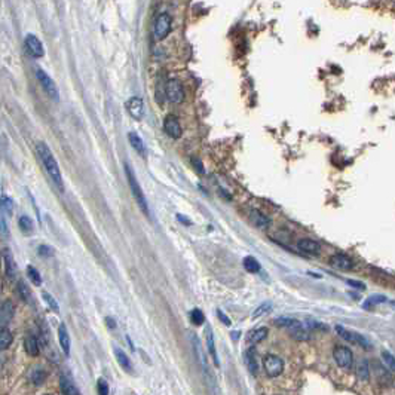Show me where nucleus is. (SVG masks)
<instances>
[{
    "label": "nucleus",
    "instance_id": "nucleus-1",
    "mask_svg": "<svg viewBox=\"0 0 395 395\" xmlns=\"http://www.w3.org/2000/svg\"><path fill=\"white\" fill-rule=\"evenodd\" d=\"M37 155L43 163V168H45V171L48 173L49 179L52 180V183L58 187V190H64V183H63V176H61V171H60V165L58 162H56V159L54 158L51 149L45 144V143H39L37 147Z\"/></svg>",
    "mask_w": 395,
    "mask_h": 395
},
{
    "label": "nucleus",
    "instance_id": "nucleus-2",
    "mask_svg": "<svg viewBox=\"0 0 395 395\" xmlns=\"http://www.w3.org/2000/svg\"><path fill=\"white\" fill-rule=\"evenodd\" d=\"M125 173H126V179H128V184L131 187V193L134 196V199L138 205V208L141 210V213H143L144 215H150V210H149V204H147V199H146V196H144V192L143 189H141L135 174L132 173V169L128 163H125Z\"/></svg>",
    "mask_w": 395,
    "mask_h": 395
},
{
    "label": "nucleus",
    "instance_id": "nucleus-3",
    "mask_svg": "<svg viewBox=\"0 0 395 395\" xmlns=\"http://www.w3.org/2000/svg\"><path fill=\"white\" fill-rule=\"evenodd\" d=\"M275 324L279 327L288 328L290 334L296 339V341H307L309 339V330L297 320L293 318H278L275 320Z\"/></svg>",
    "mask_w": 395,
    "mask_h": 395
},
{
    "label": "nucleus",
    "instance_id": "nucleus-4",
    "mask_svg": "<svg viewBox=\"0 0 395 395\" xmlns=\"http://www.w3.org/2000/svg\"><path fill=\"white\" fill-rule=\"evenodd\" d=\"M35 73H36V77H37V80H39V83H40L42 90L48 94V97H51V98L55 100V101H58V98H60V95H58V88H56V85H55V82L52 80V77H51L45 70H42L40 67H37Z\"/></svg>",
    "mask_w": 395,
    "mask_h": 395
},
{
    "label": "nucleus",
    "instance_id": "nucleus-5",
    "mask_svg": "<svg viewBox=\"0 0 395 395\" xmlns=\"http://www.w3.org/2000/svg\"><path fill=\"white\" fill-rule=\"evenodd\" d=\"M171 27H173V19H171V17H169V14H166V12L159 14L155 21V25H153L155 39L156 40L165 39L169 35V32H171Z\"/></svg>",
    "mask_w": 395,
    "mask_h": 395
},
{
    "label": "nucleus",
    "instance_id": "nucleus-6",
    "mask_svg": "<svg viewBox=\"0 0 395 395\" xmlns=\"http://www.w3.org/2000/svg\"><path fill=\"white\" fill-rule=\"evenodd\" d=\"M165 94H166L168 101H171L174 104H180L184 100V88L180 83V80H177V79L168 80L166 87H165Z\"/></svg>",
    "mask_w": 395,
    "mask_h": 395
},
{
    "label": "nucleus",
    "instance_id": "nucleus-7",
    "mask_svg": "<svg viewBox=\"0 0 395 395\" xmlns=\"http://www.w3.org/2000/svg\"><path fill=\"white\" fill-rule=\"evenodd\" d=\"M336 331L339 333V336H341L342 339H345V341H348L349 343L359 345V346H362L364 349H370V348H372L370 342L367 341V339H365L364 336H361V334H358V333H355V331H349V330L343 328L342 325H337V327H336Z\"/></svg>",
    "mask_w": 395,
    "mask_h": 395
},
{
    "label": "nucleus",
    "instance_id": "nucleus-8",
    "mask_svg": "<svg viewBox=\"0 0 395 395\" xmlns=\"http://www.w3.org/2000/svg\"><path fill=\"white\" fill-rule=\"evenodd\" d=\"M263 365H265V372L269 377H276L282 373V370H284V361L272 354L265 357Z\"/></svg>",
    "mask_w": 395,
    "mask_h": 395
},
{
    "label": "nucleus",
    "instance_id": "nucleus-9",
    "mask_svg": "<svg viewBox=\"0 0 395 395\" xmlns=\"http://www.w3.org/2000/svg\"><path fill=\"white\" fill-rule=\"evenodd\" d=\"M24 48H25L27 54L33 56V58H40V56L45 55L43 43L35 35H27V37L24 40Z\"/></svg>",
    "mask_w": 395,
    "mask_h": 395
},
{
    "label": "nucleus",
    "instance_id": "nucleus-10",
    "mask_svg": "<svg viewBox=\"0 0 395 395\" xmlns=\"http://www.w3.org/2000/svg\"><path fill=\"white\" fill-rule=\"evenodd\" d=\"M333 357L337 362V365H341L342 369H351L352 362H354V355L352 351L346 346H337L333 351Z\"/></svg>",
    "mask_w": 395,
    "mask_h": 395
},
{
    "label": "nucleus",
    "instance_id": "nucleus-11",
    "mask_svg": "<svg viewBox=\"0 0 395 395\" xmlns=\"http://www.w3.org/2000/svg\"><path fill=\"white\" fill-rule=\"evenodd\" d=\"M126 110L135 121H141L144 118V103L140 97H131L126 101Z\"/></svg>",
    "mask_w": 395,
    "mask_h": 395
},
{
    "label": "nucleus",
    "instance_id": "nucleus-12",
    "mask_svg": "<svg viewBox=\"0 0 395 395\" xmlns=\"http://www.w3.org/2000/svg\"><path fill=\"white\" fill-rule=\"evenodd\" d=\"M330 263L333 268L341 269V270H351L354 268V260L343 252L333 254V256L330 257Z\"/></svg>",
    "mask_w": 395,
    "mask_h": 395
},
{
    "label": "nucleus",
    "instance_id": "nucleus-13",
    "mask_svg": "<svg viewBox=\"0 0 395 395\" xmlns=\"http://www.w3.org/2000/svg\"><path fill=\"white\" fill-rule=\"evenodd\" d=\"M15 314V305L11 300H6L0 305V328H6V325L12 321Z\"/></svg>",
    "mask_w": 395,
    "mask_h": 395
},
{
    "label": "nucleus",
    "instance_id": "nucleus-14",
    "mask_svg": "<svg viewBox=\"0 0 395 395\" xmlns=\"http://www.w3.org/2000/svg\"><path fill=\"white\" fill-rule=\"evenodd\" d=\"M163 129H165L166 135L171 138H180L183 134L181 125L176 116H166V119L163 121Z\"/></svg>",
    "mask_w": 395,
    "mask_h": 395
},
{
    "label": "nucleus",
    "instance_id": "nucleus-15",
    "mask_svg": "<svg viewBox=\"0 0 395 395\" xmlns=\"http://www.w3.org/2000/svg\"><path fill=\"white\" fill-rule=\"evenodd\" d=\"M2 260H3V265H5V272L8 275V278L14 279L17 276V272H18V268H17V263L14 260V256L9 248H3L2 251Z\"/></svg>",
    "mask_w": 395,
    "mask_h": 395
},
{
    "label": "nucleus",
    "instance_id": "nucleus-16",
    "mask_svg": "<svg viewBox=\"0 0 395 395\" xmlns=\"http://www.w3.org/2000/svg\"><path fill=\"white\" fill-rule=\"evenodd\" d=\"M297 248L306 254H310V256H318L321 252V245L320 242L314 241V239H309V238H303L297 242Z\"/></svg>",
    "mask_w": 395,
    "mask_h": 395
},
{
    "label": "nucleus",
    "instance_id": "nucleus-17",
    "mask_svg": "<svg viewBox=\"0 0 395 395\" xmlns=\"http://www.w3.org/2000/svg\"><path fill=\"white\" fill-rule=\"evenodd\" d=\"M128 140H129V143H131V146H132V149L140 155V156H143V158H146V155H147V150H146V144H144V141L141 140V137L137 134V132H129L128 134Z\"/></svg>",
    "mask_w": 395,
    "mask_h": 395
},
{
    "label": "nucleus",
    "instance_id": "nucleus-18",
    "mask_svg": "<svg viewBox=\"0 0 395 395\" xmlns=\"http://www.w3.org/2000/svg\"><path fill=\"white\" fill-rule=\"evenodd\" d=\"M205 339H207V348H208V352L211 355V359L214 362L215 367H220V361L217 358V352H215V342H214V334H213V330L210 325H207L205 328Z\"/></svg>",
    "mask_w": 395,
    "mask_h": 395
},
{
    "label": "nucleus",
    "instance_id": "nucleus-19",
    "mask_svg": "<svg viewBox=\"0 0 395 395\" xmlns=\"http://www.w3.org/2000/svg\"><path fill=\"white\" fill-rule=\"evenodd\" d=\"M244 361H245V365H247V369L250 370V373L251 375H256L257 370H259V365H257V359H256V352H254L252 348H250V349L245 351Z\"/></svg>",
    "mask_w": 395,
    "mask_h": 395
},
{
    "label": "nucleus",
    "instance_id": "nucleus-20",
    "mask_svg": "<svg viewBox=\"0 0 395 395\" xmlns=\"http://www.w3.org/2000/svg\"><path fill=\"white\" fill-rule=\"evenodd\" d=\"M58 341H60V346L63 352L66 355H70V336H69L66 324H61L58 328Z\"/></svg>",
    "mask_w": 395,
    "mask_h": 395
},
{
    "label": "nucleus",
    "instance_id": "nucleus-21",
    "mask_svg": "<svg viewBox=\"0 0 395 395\" xmlns=\"http://www.w3.org/2000/svg\"><path fill=\"white\" fill-rule=\"evenodd\" d=\"M250 217H251L252 223L256 224L257 228H260V229H266V228H269V226H270V218L266 214H263V213H260L257 210H252L251 214H250Z\"/></svg>",
    "mask_w": 395,
    "mask_h": 395
},
{
    "label": "nucleus",
    "instance_id": "nucleus-22",
    "mask_svg": "<svg viewBox=\"0 0 395 395\" xmlns=\"http://www.w3.org/2000/svg\"><path fill=\"white\" fill-rule=\"evenodd\" d=\"M115 357H116V359H118V362H119V365L122 367V369H124L126 373L132 375V362H131V359L128 358V355H126L122 349L115 348Z\"/></svg>",
    "mask_w": 395,
    "mask_h": 395
},
{
    "label": "nucleus",
    "instance_id": "nucleus-23",
    "mask_svg": "<svg viewBox=\"0 0 395 395\" xmlns=\"http://www.w3.org/2000/svg\"><path fill=\"white\" fill-rule=\"evenodd\" d=\"M24 349L28 355H32V357H37L39 352H40V348H39V342H37V339L35 336H28L25 339V342H24Z\"/></svg>",
    "mask_w": 395,
    "mask_h": 395
},
{
    "label": "nucleus",
    "instance_id": "nucleus-24",
    "mask_svg": "<svg viewBox=\"0 0 395 395\" xmlns=\"http://www.w3.org/2000/svg\"><path fill=\"white\" fill-rule=\"evenodd\" d=\"M18 226H19V231L24 235H32L35 231V223L28 215H21L18 220Z\"/></svg>",
    "mask_w": 395,
    "mask_h": 395
},
{
    "label": "nucleus",
    "instance_id": "nucleus-25",
    "mask_svg": "<svg viewBox=\"0 0 395 395\" xmlns=\"http://www.w3.org/2000/svg\"><path fill=\"white\" fill-rule=\"evenodd\" d=\"M242 265H244V269L250 273H259L262 266L259 263V260L256 257H252V256H247L244 260H242Z\"/></svg>",
    "mask_w": 395,
    "mask_h": 395
},
{
    "label": "nucleus",
    "instance_id": "nucleus-26",
    "mask_svg": "<svg viewBox=\"0 0 395 395\" xmlns=\"http://www.w3.org/2000/svg\"><path fill=\"white\" fill-rule=\"evenodd\" d=\"M60 388H61V391H63V394L64 395H79V389L74 386V383L70 380V379H67L66 376H63L61 379H60Z\"/></svg>",
    "mask_w": 395,
    "mask_h": 395
},
{
    "label": "nucleus",
    "instance_id": "nucleus-27",
    "mask_svg": "<svg viewBox=\"0 0 395 395\" xmlns=\"http://www.w3.org/2000/svg\"><path fill=\"white\" fill-rule=\"evenodd\" d=\"M14 341V336L11 333V330L8 328H0V351H5L11 346Z\"/></svg>",
    "mask_w": 395,
    "mask_h": 395
},
{
    "label": "nucleus",
    "instance_id": "nucleus-28",
    "mask_svg": "<svg viewBox=\"0 0 395 395\" xmlns=\"http://www.w3.org/2000/svg\"><path fill=\"white\" fill-rule=\"evenodd\" d=\"M266 336H268V328H265V327L254 330V331H251L248 334V343H254V345H256V343L262 342L263 339H266Z\"/></svg>",
    "mask_w": 395,
    "mask_h": 395
},
{
    "label": "nucleus",
    "instance_id": "nucleus-29",
    "mask_svg": "<svg viewBox=\"0 0 395 395\" xmlns=\"http://www.w3.org/2000/svg\"><path fill=\"white\" fill-rule=\"evenodd\" d=\"M385 302H386V297H385V296H382V294H375V296L369 297V299H367V300L364 302L362 307L369 310V309H372V307H375V306H377V305H380V303H385Z\"/></svg>",
    "mask_w": 395,
    "mask_h": 395
},
{
    "label": "nucleus",
    "instance_id": "nucleus-30",
    "mask_svg": "<svg viewBox=\"0 0 395 395\" xmlns=\"http://www.w3.org/2000/svg\"><path fill=\"white\" fill-rule=\"evenodd\" d=\"M18 294H19V297L25 303H30V300H32V291H30V288H28V286L25 284L24 281H19L18 282Z\"/></svg>",
    "mask_w": 395,
    "mask_h": 395
},
{
    "label": "nucleus",
    "instance_id": "nucleus-31",
    "mask_svg": "<svg viewBox=\"0 0 395 395\" xmlns=\"http://www.w3.org/2000/svg\"><path fill=\"white\" fill-rule=\"evenodd\" d=\"M27 275L30 278V281L33 282L35 286H42V276L39 273V270L33 266H27Z\"/></svg>",
    "mask_w": 395,
    "mask_h": 395
},
{
    "label": "nucleus",
    "instance_id": "nucleus-32",
    "mask_svg": "<svg viewBox=\"0 0 395 395\" xmlns=\"http://www.w3.org/2000/svg\"><path fill=\"white\" fill-rule=\"evenodd\" d=\"M358 377L361 379V380H369L370 379V372H369V364H367V361L365 359H362L361 362H359V365H358Z\"/></svg>",
    "mask_w": 395,
    "mask_h": 395
},
{
    "label": "nucleus",
    "instance_id": "nucleus-33",
    "mask_svg": "<svg viewBox=\"0 0 395 395\" xmlns=\"http://www.w3.org/2000/svg\"><path fill=\"white\" fill-rule=\"evenodd\" d=\"M45 377H46V373L42 369H33V372L30 375V379L35 385H42Z\"/></svg>",
    "mask_w": 395,
    "mask_h": 395
},
{
    "label": "nucleus",
    "instance_id": "nucleus-34",
    "mask_svg": "<svg viewBox=\"0 0 395 395\" xmlns=\"http://www.w3.org/2000/svg\"><path fill=\"white\" fill-rule=\"evenodd\" d=\"M190 320H192V323H193L195 325H201V324H204L205 317H204V314H202V310H201V309H193L192 312H190Z\"/></svg>",
    "mask_w": 395,
    "mask_h": 395
},
{
    "label": "nucleus",
    "instance_id": "nucleus-35",
    "mask_svg": "<svg viewBox=\"0 0 395 395\" xmlns=\"http://www.w3.org/2000/svg\"><path fill=\"white\" fill-rule=\"evenodd\" d=\"M270 307H272V303L270 302H266V303H262L256 310H254L252 312V318H259V317H262L263 314H266V312H269L270 310Z\"/></svg>",
    "mask_w": 395,
    "mask_h": 395
},
{
    "label": "nucleus",
    "instance_id": "nucleus-36",
    "mask_svg": "<svg viewBox=\"0 0 395 395\" xmlns=\"http://www.w3.org/2000/svg\"><path fill=\"white\" fill-rule=\"evenodd\" d=\"M0 205L5 211H8L9 214H12V210H14V204H12V199L9 196H0Z\"/></svg>",
    "mask_w": 395,
    "mask_h": 395
},
{
    "label": "nucleus",
    "instance_id": "nucleus-37",
    "mask_svg": "<svg viewBox=\"0 0 395 395\" xmlns=\"http://www.w3.org/2000/svg\"><path fill=\"white\" fill-rule=\"evenodd\" d=\"M382 358H383V361L388 364L389 370L394 372V370H395V361H394V357H392L388 351H383V352H382Z\"/></svg>",
    "mask_w": 395,
    "mask_h": 395
},
{
    "label": "nucleus",
    "instance_id": "nucleus-38",
    "mask_svg": "<svg viewBox=\"0 0 395 395\" xmlns=\"http://www.w3.org/2000/svg\"><path fill=\"white\" fill-rule=\"evenodd\" d=\"M97 391H98V395H108V383L104 379H98Z\"/></svg>",
    "mask_w": 395,
    "mask_h": 395
},
{
    "label": "nucleus",
    "instance_id": "nucleus-39",
    "mask_svg": "<svg viewBox=\"0 0 395 395\" xmlns=\"http://www.w3.org/2000/svg\"><path fill=\"white\" fill-rule=\"evenodd\" d=\"M39 254L43 257H51V256H54V250L49 245H40L39 247Z\"/></svg>",
    "mask_w": 395,
    "mask_h": 395
},
{
    "label": "nucleus",
    "instance_id": "nucleus-40",
    "mask_svg": "<svg viewBox=\"0 0 395 395\" xmlns=\"http://www.w3.org/2000/svg\"><path fill=\"white\" fill-rule=\"evenodd\" d=\"M43 299H45V302H46L54 310H58V303L55 302V299H54L49 293H43Z\"/></svg>",
    "mask_w": 395,
    "mask_h": 395
},
{
    "label": "nucleus",
    "instance_id": "nucleus-41",
    "mask_svg": "<svg viewBox=\"0 0 395 395\" xmlns=\"http://www.w3.org/2000/svg\"><path fill=\"white\" fill-rule=\"evenodd\" d=\"M0 233H2L3 236H8V235H9L8 224H6V221H5L3 217H0Z\"/></svg>",
    "mask_w": 395,
    "mask_h": 395
},
{
    "label": "nucleus",
    "instance_id": "nucleus-42",
    "mask_svg": "<svg viewBox=\"0 0 395 395\" xmlns=\"http://www.w3.org/2000/svg\"><path fill=\"white\" fill-rule=\"evenodd\" d=\"M217 317L221 320V323H223L224 325H231V320L223 314V310H220V309L217 310Z\"/></svg>",
    "mask_w": 395,
    "mask_h": 395
},
{
    "label": "nucleus",
    "instance_id": "nucleus-43",
    "mask_svg": "<svg viewBox=\"0 0 395 395\" xmlns=\"http://www.w3.org/2000/svg\"><path fill=\"white\" fill-rule=\"evenodd\" d=\"M348 284H349V286H352V287H355V288H358V290H364V288H365V286L362 284V282H358V281H352V279H349V281H348Z\"/></svg>",
    "mask_w": 395,
    "mask_h": 395
},
{
    "label": "nucleus",
    "instance_id": "nucleus-44",
    "mask_svg": "<svg viewBox=\"0 0 395 395\" xmlns=\"http://www.w3.org/2000/svg\"><path fill=\"white\" fill-rule=\"evenodd\" d=\"M177 220H179V221H181V223H186V226H190V224H192V221H190V220H189L187 217H184V215H180V214L177 215Z\"/></svg>",
    "mask_w": 395,
    "mask_h": 395
},
{
    "label": "nucleus",
    "instance_id": "nucleus-45",
    "mask_svg": "<svg viewBox=\"0 0 395 395\" xmlns=\"http://www.w3.org/2000/svg\"><path fill=\"white\" fill-rule=\"evenodd\" d=\"M106 321H107V324H108V327H111V328H115V327H116V324H115V321H113L111 318H106Z\"/></svg>",
    "mask_w": 395,
    "mask_h": 395
}]
</instances>
